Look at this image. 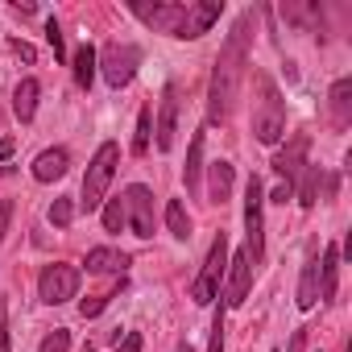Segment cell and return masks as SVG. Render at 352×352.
Listing matches in <instances>:
<instances>
[{"label":"cell","instance_id":"obj_1","mask_svg":"<svg viewBox=\"0 0 352 352\" xmlns=\"http://www.w3.org/2000/svg\"><path fill=\"white\" fill-rule=\"evenodd\" d=\"M249 30H253V13H245V17L232 25L228 42H224L220 54H216L212 83H208V120H212V124H224V120L232 116L236 96H241V79H245V67H249V38H253Z\"/></svg>","mask_w":352,"mask_h":352},{"label":"cell","instance_id":"obj_2","mask_svg":"<svg viewBox=\"0 0 352 352\" xmlns=\"http://www.w3.org/2000/svg\"><path fill=\"white\" fill-rule=\"evenodd\" d=\"M286 133V100L270 75H257V104H253V137L261 145H278Z\"/></svg>","mask_w":352,"mask_h":352},{"label":"cell","instance_id":"obj_3","mask_svg":"<svg viewBox=\"0 0 352 352\" xmlns=\"http://www.w3.org/2000/svg\"><path fill=\"white\" fill-rule=\"evenodd\" d=\"M116 162H120L116 141H104V145L96 149V157L87 162V174H83V199H79L87 212H96V208L104 204V195H108V187H112V179H116Z\"/></svg>","mask_w":352,"mask_h":352},{"label":"cell","instance_id":"obj_4","mask_svg":"<svg viewBox=\"0 0 352 352\" xmlns=\"http://www.w3.org/2000/svg\"><path fill=\"white\" fill-rule=\"evenodd\" d=\"M137 67H141V50H137V46H129V42H108V46L96 54V71H100V75H104V83H108V87H116V91L133 83Z\"/></svg>","mask_w":352,"mask_h":352},{"label":"cell","instance_id":"obj_5","mask_svg":"<svg viewBox=\"0 0 352 352\" xmlns=\"http://www.w3.org/2000/svg\"><path fill=\"white\" fill-rule=\"evenodd\" d=\"M245 253L253 257V265L265 257V187L261 179L253 174V179L245 183Z\"/></svg>","mask_w":352,"mask_h":352},{"label":"cell","instance_id":"obj_6","mask_svg":"<svg viewBox=\"0 0 352 352\" xmlns=\"http://www.w3.org/2000/svg\"><path fill=\"white\" fill-rule=\"evenodd\" d=\"M224 274H228V236L220 232V236L212 241V249H208V261H204V270H199L195 286H191V298H195L199 307H208V302L220 294Z\"/></svg>","mask_w":352,"mask_h":352},{"label":"cell","instance_id":"obj_7","mask_svg":"<svg viewBox=\"0 0 352 352\" xmlns=\"http://www.w3.org/2000/svg\"><path fill=\"white\" fill-rule=\"evenodd\" d=\"M75 294H79V270H75V265L54 261V265L42 270V278H38V298H42L46 307H58V302H67V298H75Z\"/></svg>","mask_w":352,"mask_h":352},{"label":"cell","instance_id":"obj_8","mask_svg":"<svg viewBox=\"0 0 352 352\" xmlns=\"http://www.w3.org/2000/svg\"><path fill=\"white\" fill-rule=\"evenodd\" d=\"M124 224H133V236H153V191L133 183L124 191Z\"/></svg>","mask_w":352,"mask_h":352},{"label":"cell","instance_id":"obj_9","mask_svg":"<svg viewBox=\"0 0 352 352\" xmlns=\"http://www.w3.org/2000/svg\"><path fill=\"white\" fill-rule=\"evenodd\" d=\"M133 13H137L145 25H153V30H162V34H170V38H179L183 17H187V5H166V0L145 5V0H133Z\"/></svg>","mask_w":352,"mask_h":352},{"label":"cell","instance_id":"obj_10","mask_svg":"<svg viewBox=\"0 0 352 352\" xmlns=\"http://www.w3.org/2000/svg\"><path fill=\"white\" fill-rule=\"evenodd\" d=\"M174 133H179V87L166 83L162 108H157V149H162V153L174 149Z\"/></svg>","mask_w":352,"mask_h":352},{"label":"cell","instance_id":"obj_11","mask_svg":"<svg viewBox=\"0 0 352 352\" xmlns=\"http://www.w3.org/2000/svg\"><path fill=\"white\" fill-rule=\"evenodd\" d=\"M253 270H257V265H253V257H249L245 249L228 261V298H224L228 307H241V302L249 298V290H253Z\"/></svg>","mask_w":352,"mask_h":352},{"label":"cell","instance_id":"obj_12","mask_svg":"<svg viewBox=\"0 0 352 352\" xmlns=\"http://www.w3.org/2000/svg\"><path fill=\"white\" fill-rule=\"evenodd\" d=\"M220 13H224V5H216V0H204V5H187V17H183V30H179V38L187 42H195V38H204L216 21H220Z\"/></svg>","mask_w":352,"mask_h":352},{"label":"cell","instance_id":"obj_13","mask_svg":"<svg viewBox=\"0 0 352 352\" xmlns=\"http://www.w3.org/2000/svg\"><path fill=\"white\" fill-rule=\"evenodd\" d=\"M307 145H311L307 137H294V141H290V145L274 157V170L282 174V183H286L290 191H294V179L302 174V166H307Z\"/></svg>","mask_w":352,"mask_h":352},{"label":"cell","instance_id":"obj_14","mask_svg":"<svg viewBox=\"0 0 352 352\" xmlns=\"http://www.w3.org/2000/svg\"><path fill=\"white\" fill-rule=\"evenodd\" d=\"M67 166H71V153L63 145L58 149H42L34 157V179L38 183H54V179H63V174H67Z\"/></svg>","mask_w":352,"mask_h":352},{"label":"cell","instance_id":"obj_15","mask_svg":"<svg viewBox=\"0 0 352 352\" xmlns=\"http://www.w3.org/2000/svg\"><path fill=\"white\" fill-rule=\"evenodd\" d=\"M327 104H331V124H336V129H348V124H352V79H348V75L331 83Z\"/></svg>","mask_w":352,"mask_h":352},{"label":"cell","instance_id":"obj_16","mask_svg":"<svg viewBox=\"0 0 352 352\" xmlns=\"http://www.w3.org/2000/svg\"><path fill=\"white\" fill-rule=\"evenodd\" d=\"M315 302H319V249L307 253V265L298 278V311H311Z\"/></svg>","mask_w":352,"mask_h":352},{"label":"cell","instance_id":"obj_17","mask_svg":"<svg viewBox=\"0 0 352 352\" xmlns=\"http://www.w3.org/2000/svg\"><path fill=\"white\" fill-rule=\"evenodd\" d=\"M336 282H340V249L327 245L323 257H319V302L336 298Z\"/></svg>","mask_w":352,"mask_h":352},{"label":"cell","instance_id":"obj_18","mask_svg":"<svg viewBox=\"0 0 352 352\" xmlns=\"http://www.w3.org/2000/svg\"><path fill=\"white\" fill-rule=\"evenodd\" d=\"M87 274H124L129 270V253H120V249H108V245H100V249H91L87 253Z\"/></svg>","mask_w":352,"mask_h":352},{"label":"cell","instance_id":"obj_19","mask_svg":"<svg viewBox=\"0 0 352 352\" xmlns=\"http://www.w3.org/2000/svg\"><path fill=\"white\" fill-rule=\"evenodd\" d=\"M38 96H42L38 79H21V83H17V91H13V112H17L21 124H30V120L38 116Z\"/></svg>","mask_w":352,"mask_h":352},{"label":"cell","instance_id":"obj_20","mask_svg":"<svg viewBox=\"0 0 352 352\" xmlns=\"http://www.w3.org/2000/svg\"><path fill=\"white\" fill-rule=\"evenodd\" d=\"M199 179H204V133L191 137V153H187V166H183L187 195H199Z\"/></svg>","mask_w":352,"mask_h":352},{"label":"cell","instance_id":"obj_21","mask_svg":"<svg viewBox=\"0 0 352 352\" xmlns=\"http://www.w3.org/2000/svg\"><path fill=\"white\" fill-rule=\"evenodd\" d=\"M319 183H323V174H319V166H302V174L294 179V195H298V208L302 212H311L315 208V199H319Z\"/></svg>","mask_w":352,"mask_h":352},{"label":"cell","instance_id":"obj_22","mask_svg":"<svg viewBox=\"0 0 352 352\" xmlns=\"http://www.w3.org/2000/svg\"><path fill=\"white\" fill-rule=\"evenodd\" d=\"M232 183H236V174L228 162H216L212 166V204H228L232 199Z\"/></svg>","mask_w":352,"mask_h":352},{"label":"cell","instance_id":"obj_23","mask_svg":"<svg viewBox=\"0 0 352 352\" xmlns=\"http://www.w3.org/2000/svg\"><path fill=\"white\" fill-rule=\"evenodd\" d=\"M71 63H75V83L87 91V87L96 83V46H87V42H83V46L75 50V58H71Z\"/></svg>","mask_w":352,"mask_h":352},{"label":"cell","instance_id":"obj_24","mask_svg":"<svg viewBox=\"0 0 352 352\" xmlns=\"http://www.w3.org/2000/svg\"><path fill=\"white\" fill-rule=\"evenodd\" d=\"M166 228H170L174 241H187V236H191V216H187V208H183L179 199L166 204Z\"/></svg>","mask_w":352,"mask_h":352},{"label":"cell","instance_id":"obj_25","mask_svg":"<svg viewBox=\"0 0 352 352\" xmlns=\"http://www.w3.org/2000/svg\"><path fill=\"white\" fill-rule=\"evenodd\" d=\"M282 17L302 25V30H315L319 25V5H282Z\"/></svg>","mask_w":352,"mask_h":352},{"label":"cell","instance_id":"obj_26","mask_svg":"<svg viewBox=\"0 0 352 352\" xmlns=\"http://www.w3.org/2000/svg\"><path fill=\"white\" fill-rule=\"evenodd\" d=\"M149 129H153V108H141V116H137V133H133V153H137V157L149 149Z\"/></svg>","mask_w":352,"mask_h":352},{"label":"cell","instance_id":"obj_27","mask_svg":"<svg viewBox=\"0 0 352 352\" xmlns=\"http://www.w3.org/2000/svg\"><path fill=\"white\" fill-rule=\"evenodd\" d=\"M71 220H75V204H71L67 195L54 199V204H50V224H54V228H67Z\"/></svg>","mask_w":352,"mask_h":352},{"label":"cell","instance_id":"obj_28","mask_svg":"<svg viewBox=\"0 0 352 352\" xmlns=\"http://www.w3.org/2000/svg\"><path fill=\"white\" fill-rule=\"evenodd\" d=\"M104 228H108V232H120V228H124V199H108V208H104Z\"/></svg>","mask_w":352,"mask_h":352},{"label":"cell","instance_id":"obj_29","mask_svg":"<svg viewBox=\"0 0 352 352\" xmlns=\"http://www.w3.org/2000/svg\"><path fill=\"white\" fill-rule=\"evenodd\" d=\"M38 352H71V331H67V327H54V331L42 340Z\"/></svg>","mask_w":352,"mask_h":352},{"label":"cell","instance_id":"obj_30","mask_svg":"<svg viewBox=\"0 0 352 352\" xmlns=\"http://www.w3.org/2000/svg\"><path fill=\"white\" fill-rule=\"evenodd\" d=\"M46 42L54 46V58H67V42H63V25H58L54 17L46 21Z\"/></svg>","mask_w":352,"mask_h":352},{"label":"cell","instance_id":"obj_31","mask_svg":"<svg viewBox=\"0 0 352 352\" xmlns=\"http://www.w3.org/2000/svg\"><path fill=\"white\" fill-rule=\"evenodd\" d=\"M208 352H224V307L216 311V323H212V344Z\"/></svg>","mask_w":352,"mask_h":352},{"label":"cell","instance_id":"obj_32","mask_svg":"<svg viewBox=\"0 0 352 352\" xmlns=\"http://www.w3.org/2000/svg\"><path fill=\"white\" fill-rule=\"evenodd\" d=\"M112 298H116V294H100V298H91V302L83 298V307H79V311H83V319H96V315H100V311H104Z\"/></svg>","mask_w":352,"mask_h":352},{"label":"cell","instance_id":"obj_33","mask_svg":"<svg viewBox=\"0 0 352 352\" xmlns=\"http://www.w3.org/2000/svg\"><path fill=\"white\" fill-rule=\"evenodd\" d=\"M0 352H9V315H5V302H0Z\"/></svg>","mask_w":352,"mask_h":352},{"label":"cell","instance_id":"obj_34","mask_svg":"<svg viewBox=\"0 0 352 352\" xmlns=\"http://www.w3.org/2000/svg\"><path fill=\"white\" fill-rule=\"evenodd\" d=\"M9 220H13V204H0V241L9 232Z\"/></svg>","mask_w":352,"mask_h":352},{"label":"cell","instance_id":"obj_35","mask_svg":"<svg viewBox=\"0 0 352 352\" xmlns=\"http://www.w3.org/2000/svg\"><path fill=\"white\" fill-rule=\"evenodd\" d=\"M124 352H141V336H137V331L124 336Z\"/></svg>","mask_w":352,"mask_h":352},{"label":"cell","instance_id":"obj_36","mask_svg":"<svg viewBox=\"0 0 352 352\" xmlns=\"http://www.w3.org/2000/svg\"><path fill=\"white\" fill-rule=\"evenodd\" d=\"M290 195H294V191H290V187H286V183H282V187H278V191H274V204H286V199H290Z\"/></svg>","mask_w":352,"mask_h":352},{"label":"cell","instance_id":"obj_37","mask_svg":"<svg viewBox=\"0 0 352 352\" xmlns=\"http://www.w3.org/2000/svg\"><path fill=\"white\" fill-rule=\"evenodd\" d=\"M13 50H17V54H21L25 63H34V50H30V46H21V42H13Z\"/></svg>","mask_w":352,"mask_h":352},{"label":"cell","instance_id":"obj_38","mask_svg":"<svg viewBox=\"0 0 352 352\" xmlns=\"http://www.w3.org/2000/svg\"><path fill=\"white\" fill-rule=\"evenodd\" d=\"M0 157H13V141H0Z\"/></svg>","mask_w":352,"mask_h":352},{"label":"cell","instance_id":"obj_39","mask_svg":"<svg viewBox=\"0 0 352 352\" xmlns=\"http://www.w3.org/2000/svg\"><path fill=\"white\" fill-rule=\"evenodd\" d=\"M87 352H91V348H87Z\"/></svg>","mask_w":352,"mask_h":352}]
</instances>
